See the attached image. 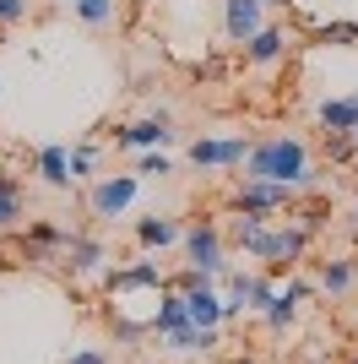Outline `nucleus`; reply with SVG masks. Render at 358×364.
Wrapping results in <instances>:
<instances>
[{
    "instance_id": "1",
    "label": "nucleus",
    "mask_w": 358,
    "mask_h": 364,
    "mask_svg": "<svg viewBox=\"0 0 358 364\" xmlns=\"http://www.w3.org/2000/svg\"><path fill=\"white\" fill-rule=\"evenodd\" d=\"M244 180H277L288 191H315L320 174H315V158L298 136H266L244 158Z\"/></svg>"
},
{
    "instance_id": "2",
    "label": "nucleus",
    "mask_w": 358,
    "mask_h": 364,
    "mask_svg": "<svg viewBox=\"0 0 358 364\" xmlns=\"http://www.w3.org/2000/svg\"><path fill=\"white\" fill-rule=\"evenodd\" d=\"M298 191H288V185L277 180H244L234 191V213H250V218H271V213H288L293 207Z\"/></svg>"
},
{
    "instance_id": "3",
    "label": "nucleus",
    "mask_w": 358,
    "mask_h": 364,
    "mask_svg": "<svg viewBox=\"0 0 358 364\" xmlns=\"http://www.w3.org/2000/svg\"><path fill=\"white\" fill-rule=\"evenodd\" d=\"M255 141L250 136H201L190 141V164L195 168H244Z\"/></svg>"
},
{
    "instance_id": "4",
    "label": "nucleus",
    "mask_w": 358,
    "mask_h": 364,
    "mask_svg": "<svg viewBox=\"0 0 358 364\" xmlns=\"http://www.w3.org/2000/svg\"><path fill=\"white\" fill-rule=\"evenodd\" d=\"M136 191H141V185H136V174H104V180L87 191V213L109 223V218H119V213L136 201Z\"/></svg>"
},
{
    "instance_id": "5",
    "label": "nucleus",
    "mask_w": 358,
    "mask_h": 364,
    "mask_svg": "<svg viewBox=\"0 0 358 364\" xmlns=\"http://www.w3.org/2000/svg\"><path fill=\"white\" fill-rule=\"evenodd\" d=\"M185 256H190V267H201V272L212 277H223L228 272V256H223V234H217V223H201L185 228Z\"/></svg>"
},
{
    "instance_id": "6",
    "label": "nucleus",
    "mask_w": 358,
    "mask_h": 364,
    "mask_svg": "<svg viewBox=\"0 0 358 364\" xmlns=\"http://www.w3.org/2000/svg\"><path fill=\"white\" fill-rule=\"evenodd\" d=\"M266 28V0H223V38L228 44H250Z\"/></svg>"
},
{
    "instance_id": "7",
    "label": "nucleus",
    "mask_w": 358,
    "mask_h": 364,
    "mask_svg": "<svg viewBox=\"0 0 358 364\" xmlns=\"http://www.w3.org/2000/svg\"><path fill=\"white\" fill-rule=\"evenodd\" d=\"M109 294H163L168 277L158 272V261H131V267H114V272H104Z\"/></svg>"
},
{
    "instance_id": "8",
    "label": "nucleus",
    "mask_w": 358,
    "mask_h": 364,
    "mask_svg": "<svg viewBox=\"0 0 358 364\" xmlns=\"http://www.w3.org/2000/svg\"><path fill=\"white\" fill-rule=\"evenodd\" d=\"M185 294V310H190V326H223L228 321V299L212 283H195V289H179Z\"/></svg>"
},
{
    "instance_id": "9",
    "label": "nucleus",
    "mask_w": 358,
    "mask_h": 364,
    "mask_svg": "<svg viewBox=\"0 0 358 364\" xmlns=\"http://www.w3.org/2000/svg\"><path fill=\"white\" fill-rule=\"evenodd\" d=\"M114 141H119V147H131V152H152V147H168L174 131H168V114H147V120H131Z\"/></svg>"
},
{
    "instance_id": "10",
    "label": "nucleus",
    "mask_w": 358,
    "mask_h": 364,
    "mask_svg": "<svg viewBox=\"0 0 358 364\" xmlns=\"http://www.w3.org/2000/svg\"><path fill=\"white\" fill-rule=\"evenodd\" d=\"M190 326V310H185V294L168 283L163 294H158V310H152V337L163 343V337H174V332H185Z\"/></svg>"
},
{
    "instance_id": "11",
    "label": "nucleus",
    "mask_w": 358,
    "mask_h": 364,
    "mask_svg": "<svg viewBox=\"0 0 358 364\" xmlns=\"http://www.w3.org/2000/svg\"><path fill=\"white\" fill-rule=\"evenodd\" d=\"M271 234H277V228H271L266 218H250V213H239V218H234V245H239V250H244L250 261H261V267H266Z\"/></svg>"
},
{
    "instance_id": "12",
    "label": "nucleus",
    "mask_w": 358,
    "mask_h": 364,
    "mask_svg": "<svg viewBox=\"0 0 358 364\" xmlns=\"http://www.w3.org/2000/svg\"><path fill=\"white\" fill-rule=\"evenodd\" d=\"M33 168H38V180L55 185V191H71V147H60V141H49V147L33 152Z\"/></svg>"
},
{
    "instance_id": "13",
    "label": "nucleus",
    "mask_w": 358,
    "mask_h": 364,
    "mask_svg": "<svg viewBox=\"0 0 358 364\" xmlns=\"http://www.w3.org/2000/svg\"><path fill=\"white\" fill-rule=\"evenodd\" d=\"M104 240H92V234H71V245H65V267H71V277H92V272H104Z\"/></svg>"
},
{
    "instance_id": "14",
    "label": "nucleus",
    "mask_w": 358,
    "mask_h": 364,
    "mask_svg": "<svg viewBox=\"0 0 358 364\" xmlns=\"http://www.w3.org/2000/svg\"><path fill=\"white\" fill-rule=\"evenodd\" d=\"M174 240H185L179 218H163V213L136 218V245H141V250H163V245H174Z\"/></svg>"
},
{
    "instance_id": "15",
    "label": "nucleus",
    "mask_w": 358,
    "mask_h": 364,
    "mask_svg": "<svg viewBox=\"0 0 358 364\" xmlns=\"http://www.w3.org/2000/svg\"><path fill=\"white\" fill-rule=\"evenodd\" d=\"M283 55H288V33L283 28H261L250 44H244V60L250 65H271V60H283Z\"/></svg>"
},
{
    "instance_id": "16",
    "label": "nucleus",
    "mask_w": 358,
    "mask_h": 364,
    "mask_svg": "<svg viewBox=\"0 0 358 364\" xmlns=\"http://www.w3.org/2000/svg\"><path fill=\"white\" fill-rule=\"evenodd\" d=\"M28 213V196H22V180L16 174H0V234H11Z\"/></svg>"
},
{
    "instance_id": "17",
    "label": "nucleus",
    "mask_w": 358,
    "mask_h": 364,
    "mask_svg": "<svg viewBox=\"0 0 358 364\" xmlns=\"http://www.w3.org/2000/svg\"><path fill=\"white\" fill-rule=\"evenodd\" d=\"M353 283H358V261H347V256H337V261H320V289H326L331 299L353 294Z\"/></svg>"
},
{
    "instance_id": "18",
    "label": "nucleus",
    "mask_w": 358,
    "mask_h": 364,
    "mask_svg": "<svg viewBox=\"0 0 358 364\" xmlns=\"http://www.w3.org/2000/svg\"><path fill=\"white\" fill-rule=\"evenodd\" d=\"M315 44H358V22H310Z\"/></svg>"
},
{
    "instance_id": "19",
    "label": "nucleus",
    "mask_w": 358,
    "mask_h": 364,
    "mask_svg": "<svg viewBox=\"0 0 358 364\" xmlns=\"http://www.w3.org/2000/svg\"><path fill=\"white\" fill-rule=\"evenodd\" d=\"M293 316H298V304L277 289V299L266 304V316H261V321H266V332H288V326H293Z\"/></svg>"
},
{
    "instance_id": "20",
    "label": "nucleus",
    "mask_w": 358,
    "mask_h": 364,
    "mask_svg": "<svg viewBox=\"0 0 358 364\" xmlns=\"http://www.w3.org/2000/svg\"><path fill=\"white\" fill-rule=\"evenodd\" d=\"M71 11L87 22V28H109L114 22V0H71Z\"/></svg>"
},
{
    "instance_id": "21",
    "label": "nucleus",
    "mask_w": 358,
    "mask_h": 364,
    "mask_svg": "<svg viewBox=\"0 0 358 364\" xmlns=\"http://www.w3.org/2000/svg\"><path fill=\"white\" fill-rule=\"evenodd\" d=\"M136 174H158V180H163V174H174V164L152 147V152H141V158H136Z\"/></svg>"
},
{
    "instance_id": "22",
    "label": "nucleus",
    "mask_w": 358,
    "mask_h": 364,
    "mask_svg": "<svg viewBox=\"0 0 358 364\" xmlns=\"http://www.w3.org/2000/svg\"><path fill=\"white\" fill-rule=\"evenodd\" d=\"M71 180H92V147H71Z\"/></svg>"
},
{
    "instance_id": "23",
    "label": "nucleus",
    "mask_w": 358,
    "mask_h": 364,
    "mask_svg": "<svg viewBox=\"0 0 358 364\" xmlns=\"http://www.w3.org/2000/svg\"><path fill=\"white\" fill-rule=\"evenodd\" d=\"M22 16H28V0H0V28H11Z\"/></svg>"
},
{
    "instance_id": "24",
    "label": "nucleus",
    "mask_w": 358,
    "mask_h": 364,
    "mask_svg": "<svg viewBox=\"0 0 358 364\" xmlns=\"http://www.w3.org/2000/svg\"><path fill=\"white\" fill-rule=\"evenodd\" d=\"M283 294H288L293 304H304V299L315 294V283H304V277H288V283H283Z\"/></svg>"
},
{
    "instance_id": "25",
    "label": "nucleus",
    "mask_w": 358,
    "mask_h": 364,
    "mask_svg": "<svg viewBox=\"0 0 358 364\" xmlns=\"http://www.w3.org/2000/svg\"><path fill=\"white\" fill-rule=\"evenodd\" d=\"M65 364H109V359H104V353H98V348H82V353H71V359H65Z\"/></svg>"
},
{
    "instance_id": "26",
    "label": "nucleus",
    "mask_w": 358,
    "mask_h": 364,
    "mask_svg": "<svg viewBox=\"0 0 358 364\" xmlns=\"http://www.w3.org/2000/svg\"><path fill=\"white\" fill-rule=\"evenodd\" d=\"M353 196H358V185H353ZM353 240H358V213H353Z\"/></svg>"
},
{
    "instance_id": "27",
    "label": "nucleus",
    "mask_w": 358,
    "mask_h": 364,
    "mask_svg": "<svg viewBox=\"0 0 358 364\" xmlns=\"http://www.w3.org/2000/svg\"><path fill=\"white\" fill-rule=\"evenodd\" d=\"M266 6H288V0H266Z\"/></svg>"
},
{
    "instance_id": "28",
    "label": "nucleus",
    "mask_w": 358,
    "mask_h": 364,
    "mask_svg": "<svg viewBox=\"0 0 358 364\" xmlns=\"http://www.w3.org/2000/svg\"><path fill=\"white\" fill-rule=\"evenodd\" d=\"M310 364H331V359H310Z\"/></svg>"
},
{
    "instance_id": "29",
    "label": "nucleus",
    "mask_w": 358,
    "mask_h": 364,
    "mask_svg": "<svg viewBox=\"0 0 358 364\" xmlns=\"http://www.w3.org/2000/svg\"><path fill=\"white\" fill-rule=\"evenodd\" d=\"M347 364H358V348H353V359H347Z\"/></svg>"
},
{
    "instance_id": "30",
    "label": "nucleus",
    "mask_w": 358,
    "mask_h": 364,
    "mask_svg": "<svg viewBox=\"0 0 358 364\" xmlns=\"http://www.w3.org/2000/svg\"><path fill=\"white\" fill-rule=\"evenodd\" d=\"M136 6H152V0H136Z\"/></svg>"
},
{
    "instance_id": "31",
    "label": "nucleus",
    "mask_w": 358,
    "mask_h": 364,
    "mask_svg": "<svg viewBox=\"0 0 358 364\" xmlns=\"http://www.w3.org/2000/svg\"><path fill=\"white\" fill-rule=\"evenodd\" d=\"M353 141H358V131H353Z\"/></svg>"
}]
</instances>
